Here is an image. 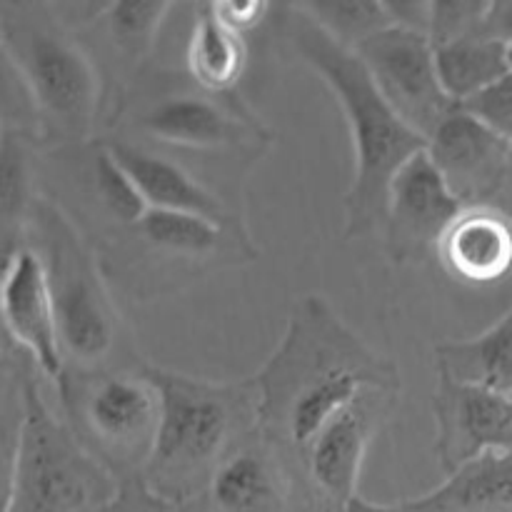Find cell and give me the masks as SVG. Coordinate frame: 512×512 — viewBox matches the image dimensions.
<instances>
[{
    "mask_svg": "<svg viewBox=\"0 0 512 512\" xmlns=\"http://www.w3.org/2000/svg\"><path fill=\"white\" fill-rule=\"evenodd\" d=\"M258 428L303 470L320 430L370 388L403 390L398 365L370 348L328 298L310 293L293 305L288 328L263 368Z\"/></svg>",
    "mask_w": 512,
    "mask_h": 512,
    "instance_id": "6da1fadb",
    "label": "cell"
},
{
    "mask_svg": "<svg viewBox=\"0 0 512 512\" xmlns=\"http://www.w3.org/2000/svg\"><path fill=\"white\" fill-rule=\"evenodd\" d=\"M285 38L328 85L348 120L353 180L343 195V240L383 233L390 185L428 140L388 105L358 53L330 38L318 23L288 3Z\"/></svg>",
    "mask_w": 512,
    "mask_h": 512,
    "instance_id": "7a4b0ae2",
    "label": "cell"
},
{
    "mask_svg": "<svg viewBox=\"0 0 512 512\" xmlns=\"http://www.w3.org/2000/svg\"><path fill=\"white\" fill-rule=\"evenodd\" d=\"M160 395L153 450L140 470L158 500H185L208 488L230 450L258 430V390L243 383H213L160 365H140Z\"/></svg>",
    "mask_w": 512,
    "mask_h": 512,
    "instance_id": "3957f363",
    "label": "cell"
},
{
    "mask_svg": "<svg viewBox=\"0 0 512 512\" xmlns=\"http://www.w3.org/2000/svg\"><path fill=\"white\" fill-rule=\"evenodd\" d=\"M0 43L40 138L53 145L88 143L103 105V78L83 40L50 5L3 3Z\"/></svg>",
    "mask_w": 512,
    "mask_h": 512,
    "instance_id": "277c9868",
    "label": "cell"
},
{
    "mask_svg": "<svg viewBox=\"0 0 512 512\" xmlns=\"http://www.w3.org/2000/svg\"><path fill=\"white\" fill-rule=\"evenodd\" d=\"M28 233V245L38 250L48 273L68 370H110L108 360L118 348L123 325L105 288L100 255L85 243L78 225L40 195L30 210Z\"/></svg>",
    "mask_w": 512,
    "mask_h": 512,
    "instance_id": "5b68a950",
    "label": "cell"
},
{
    "mask_svg": "<svg viewBox=\"0 0 512 512\" xmlns=\"http://www.w3.org/2000/svg\"><path fill=\"white\" fill-rule=\"evenodd\" d=\"M23 395V423L5 438L3 512H88L113 503L110 470L55 420L35 380L25 375Z\"/></svg>",
    "mask_w": 512,
    "mask_h": 512,
    "instance_id": "8992f818",
    "label": "cell"
},
{
    "mask_svg": "<svg viewBox=\"0 0 512 512\" xmlns=\"http://www.w3.org/2000/svg\"><path fill=\"white\" fill-rule=\"evenodd\" d=\"M60 400L70 430L108 470H143L160 423V395L138 370L65 373Z\"/></svg>",
    "mask_w": 512,
    "mask_h": 512,
    "instance_id": "52a82bcc",
    "label": "cell"
},
{
    "mask_svg": "<svg viewBox=\"0 0 512 512\" xmlns=\"http://www.w3.org/2000/svg\"><path fill=\"white\" fill-rule=\"evenodd\" d=\"M130 125L150 143L198 155L258 158L273 140L238 95L208 93L195 83L150 93L140 108L130 110Z\"/></svg>",
    "mask_w": 512,
    "mask_h": 512,
    "instance_id": "ba28073f",
    "label": "cell"
},
{
    "mask_svg": "<svg viewBox=\"0 0 512 512\" xmlns=\"http://www.w3.org/2000/svg\"><path fill=\"white\" fill-rule=\"evenodd\" d=\"M390 108L425 140L458 108L440 83L428 33L390 25L355 48Z\"/></svg>",
    "mask_w": 512,
    "mask_h": 512,
    "instance_id": "9c48e42d",
    "label": "cell"
},
{
    "mask_svg": "<svg viewBox=\"0 0 512 512\" xmlns=\"http://www.w3.org/2000/svg\"><path fill=\"white\" fill-rule=\"evenodd\" d=\"M435 460L445 478L488 453L512 450V395L438 375L433 398Z\"/></svg>",
    "mask_w": 512,
    "mask_h": 512,
    "instance_id": "30bf717a",
    "label": "cell"
},
{
    "mask_svg": "<svg viewBox=\"0 0 512 512\" xmlns=\"http://www.w3.org/2000/svg\"><path fill=\"white\" fill-rule=\"evenodd\" d=\"M465 205L448 188L428 150L415 155L390 185L383 223L385 253L395 265L428 260Z\"/></svg>",
    "mask_w": 512,
    "mask_h": 512,
    "instance_id": "8fae6325",
    "label": "cell"
},
{
    "mask_svg": "<svg viewBox=\"0 0 512 512\" xmlns=\"http://www.w3.org/2000/svg\"><path fill=\"white\" fill-rule=\"evenodd\" d=\"M400 390L370 388L340 410L310 443L303 458V473L340 512L358 498V480L365 453L393 415Z\"/></svg>",
    "mask_w": 512,
    "mask_h": 512,
    "instance_id": "7c38bea8",
    "label": "cell"
},
{
    "mask_svg": "<svg viewBox=\"0 0 512 512\" xmlns=\"http://www.w3.org/2000/svg\"><path fill=\"white\" fill-rule=\"evenodd\" d=\"M123 255V263L140 255L155 263L213 265L218 260L255 258L258 250L243 233L240 223H215L193 213L148 208V213L130 228L120 230L115 243H108L100 263Z\"/></svg>",
    "mask_w": 512,
    "mask_h": 512,
    "instance_id": "4fadbf2b",
    "label": "cell"
},
{
    "mask_svg": "<svg viewBox=\"0 0 512 512\" xmlns=\"http://www.w3.org/2000/svg\"><path fill=\"white\" fill-rule=\"evenodd\" d=\"M3 323L10 343L25 350L35 368L60 388L68 363L60 343L58 315L43 258L28 243L3 260Z\"/></svg>",
    "mask_w": 512,
    "mask_h": 512,
    "instance_id": "5bb4252c",
    "label": "cell"
},
{
    "mask_svg": "<svg viewBox=\"0 0 512 512\" xmlns=\"http://www.w3.org/2000/svg\"><path fill=\"white\" fill-rule=\"evenodd\" d=\"M295 468L280 445L253 430L218 465L203 490L208 512H290Z\"/></svg>",
    "mask_w": 512,
    "mask_h": 512,
    "instance_id": "9a60e30c",
    "label": "cell"
},
{
    "mask_svg": "<svg viewBox=\"0 0 512 512\" xmlns=\"http://www.w3.org/2000/svg\"><path fill=\"white\" fill-rule=\"evenodd\" d=\"M428 155L465 208H483L508 178L512 145L458 105L428 140Z\"/></svg>",
    "mask_w": 512,
    "mask_h": 512,
    "instance_id": "2e32d148",
    "label": "cell"
},
{
    "mask_svg": "<svg viewBox=\"0 0 512 512\" xmlns=\"http://www.w3.org/2000/svg\"><path fill=\"white\" fill-rule=\"evenodd\" d=\"M103 143L115 158V163L128 173L135 188L140 190L148 208L193 213L200 218L215 220V223H238V218L230 213L223 198L215 190H210L203 180L195 178L188 168H183L178 160L155 153L145 145L130 143L120 135L103 140Z\"/></svg>",
    "mask_w": 512,
    "mask_h": 512,
    "instance_id": "e0dca14e",
    "label": "cell"
},
{
    "mask_svg": "<svg viewBox=\"0 0 512 512\" xmlns=\"http://www.w3.org/2000/svg\"><path fill=\"white\" fill-rule=\"evenodd\" d=\"M435 253L455 280L468 285L500 283L512 273V218L493 205L465 208Z\"/></svg>",
    "mask_w": 512,
    "mask_h": 512,
    "instance_id": "ac0fdd59",
    "label": "cell"
},
{
    "mask_svg": "<svg viewBox=\"0 0 512 512\" xmlns=\"http://www.w3.org/2000/svg\"><path fill=\"white\" fill-rule=\"evenodd\" d=\"M345 512H512V450L473 460L420 498L370 503L358 495Z\"/></svg>",
    "mask_w": 512,
    "mask_h": 512,
    "instance_id": "d6986e66",
    "label": "cell"
},
{
    "mask_svg": "<svg viewBox=\"0 0 512 512\" xmlns=\"http://www.w3.org/2000/svg\"><path fill=\"white\" fill-rule=\"evenodd\" d=\"M443 378L512 395V305L483 333L435 345Z\"/></svg>",
    "mask_w": 512,
    "mask_h": 512,
    "instance_id": "ffe728a7",
    "label": "cell"
},
{
    "mask_svg": "<svg viewBox=\"0 0 512 512\" xmlns=\"http://www.w3.org/2000/svg\"><path fill=\"white\" fill-rule=\"evenodd\" d=\"M188 75L208 93H235L248 65L245 35L220 20L215 3L195 5L193 28L185 48Z\"/></svg>",
    "mask_w": 512,
    "mask_h": 512,
    "instance_id": "44dd1931",
    "label": "cell"
},
{
    "mask_svg": "<svg viewBox=\"0 0 512 512\" xmlns=\"http://www.w3.org/2000/svg\"><path fill=\"white\" fill-rule=\"evenodd\" d=\"M440 83L455 103H465L510 73V43L470 35L435 48Z\"/></svg>",
    "mask_w": 512,
    "mask_h": 512,
    "instance_id": "7402d4cb",
    "label": "cell"
},
{
    "mask_svg": "<svg viewBox=\"0 0 512 512\" xmlns=\"http://www.w3.org/2000/svg\"><path fill=\"white\" fill-rule=\"evenodd\" d=\"M173 3L153 0H120L98 10L90 23L98 25L110 55L123 73H130L148 60Z\"/></svg>",
    "mask_w": 512,
    "mask_h": 512,
    "instance_id": "603a6c76",
    "label": "cell"
},
{
    "mask_svg": "<svg viewBox=\"0 0 512 512\" xmlns=\"http://www.w3.org/2000/svg\"><path fill=\"white\" fill-rule=\"evenodd\" d=\"M0 200H3V260L25 245L28 218L38 195L33 193V160L25 130L3 125L0 138Z\"/></svg>",
    "mask_w": 512,
    "mask_h": 512,
    "instance_id": "cb8c5ba5",
    "label": "cell"
},
{
    "mask_svg": "<svg viewBox=\"0 0 512 512\" xmlns=\"http://www.w3.org/2000/svg\"><path fill=\"white\" fill-rule=\"evenodd\" d=\"M88 185L93 190V200L98 203V208L120 230L135 225L148 213V203L143 200L140 190L135 188L133 180L128 178V173L115 163L105 143L95 145L93 155H90Z\"/></svg>",
    "mask_w": 512,
    "mask_h": 512,
    "instance_id": "d4e9b609",
    "label": "cell"
},
{
    "mask_svg": "<svg viewBox=\"0 0 512 512\" xmlns=\"http://www.w3.org/2000/svg\"><path fill=\"white\" fill-rule=\"evenodd\" d=\"M300 13L308 15L313 23H318L333 40H338L345 48L355 50L368 38L378 35L380 30L390 28L393 15L385 3H293Z\"/></svg>",
    "mask_w": 512,
    "mask_h": 512,
    "instance_id": "484cf974",
    "label": "cell"
},
{
    "mask_svg": "<svg viewBox=\"0 0 512 512\" xmlns=\"http://www.w3.org/2000/svg\"><path fill=\"white\" fill-rule=\"evenodd\" d=\"M490 3H458V0H440L430 3L428 38L435 48L455 43V40L478 35L485 23Z\"/></svg>",
    "mask_w": 512,
    "mask_h": 512,
    "instance_id": "4316f807",
    "label": "cell"
},
{
    "mask_svg": "<svg viewBox=\"0 0 512 512\" xmlns=\"http://www.w3.org/2000/svg\"><path fill=\"white\" fill-rule=\"evenodd\" d=\"M460 108L512 145V70L483 93L460 103Z\"/></svg>",
    "mask_w": 512,
    "mask_h": 512,
    "instance_id": "83f0119b",
    "label": "cell"
},
{
    "mask_svg": "<svg viewBox=\"0 0 512 512\" xmlns=\"http://www.w3.org/2000/svg\"><path fill=\"white\" fill-rule=\"evenodd\" d=\"M215 10L225 25L245 35L263 23L270 3H263V0H225V3H215Z\"/></svg>",
    "mask_w": 512,
    "mask_h": 512,
    "instance_id": "f1b7e54d",
    "label": "cell"
},
{
    "mask_svg": "<svg viewBox=\"0 0 512 512\" xmlns=\"http://www.w3.org/2000/svg\"><path fill=\"white\" fill-rule=\"evenodd\" d=\"M478 35L512 43V3H490V10Z\"/></svg>",
    "mask_w": 512,
    "mask_h": 512,
    "instance_id": "f546056e",
    "label": "cell"
},
{
    "mask_svg": "<svg viewBox=\"0 0 512 512\" xmlns=\"http://www.w3.org/2000/svg\"><path fill=\"white\" fill-rule=\"evenodd\" d=\"M510 70H512V43H510Z\"/></svg>",
    "mask_w": 512,
    "mask_h": 512,
    "instance_id": "4dcf8cb0",
    "label": "cell"
}]
</instances>
